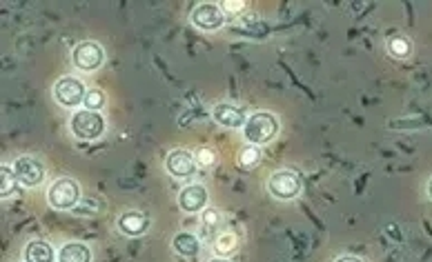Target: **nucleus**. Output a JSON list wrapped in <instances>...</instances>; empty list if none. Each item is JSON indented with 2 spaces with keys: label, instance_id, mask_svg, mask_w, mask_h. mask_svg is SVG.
<instances>
[{
  "label": "nucleus",
  "instance_id": "obj_6",
  "mask_svg": "<svg viewBox=\"0 0 432 262\" xmlns=\"http://www.w3.org/2000/svg\"><path fill=\"white\" fill-rule=\"evenodd\" d=\"M71 62L80 71H96L103 67L105 62V49L94 40H83L71 49Z\"/></svg>",
  "mask_w": 432,
  "mask_h": 262
},
{
  "label": "nucleus",
  "instance_id": "obj_3",
  "mask_svg": "<svg viewBox=\"0 0 432 262\" xmlns=\"http://www.w3.org/2000/svg\"><path fill=\"white\" fill-rule=\"evenodd\" d=\"M69 131L78 140H98L105 133V118L101 116V112L78 109L69 118Z\"/></svg>",
  "mask_w": 432,
  "mask_h": 262
},
{
  "label": "nucleus",
  "instance_id": "obj_5",
  "mask_svg": "<svg viewBox=\"0 0 432 262\" xmlns=\"http://www.w3.org/2000/svg\"><path fill=\"white\" fill-rule=\"evenodd\" d=\"M267 192L276 200H294L301 194V176L292 169H278L267 178Z\"/></svg>",
  "mask_w": 432,
  "mask_h": 262
},
{
  "label": "nucleus",
  "instance_id": "obj_10",
  "mask_svg": "<svg viewBox=\"0 0 432 262\" xmlns=\"http://www.w3.org/2000/svg\"><path fill=\"white\" fill-rule=\"evenodd\" d=\"M210 194L203 185H187L178 192V207L185 213H199L208 209Z\"/></svg>",
  "mask_w": 432,
  "mask_h": 262
},
{
  "label": "nucleus",
  "instance_id": "obj_16",
  "mask_svg": "<svg viewBox=\"0 0 432 262\" xmlns=\"http://www.w3.org/2000/svg\"><path fill=\"white\" fill-rule=\"evenodd\" d=\"M237 249H239V236L234 231H221L219 236L214 238V251H216V256L228 258Z\"/></svg>",
  "mask_w": 432,
  "mask_h": 262
},
{
  "label": "nucleus",
  "instance_id": "obj_14",
  "mask_svg": "<svg viewBox=\"0 0 432 262\" xmlns=\"http://www.w3.org/2000/svg\"><path fill=\"white\" fill-rule=\"evenodd\" d=\"M172 247H174L176 254L183 256V258H196L201 254V240L190 231L176 233L174 240H172Z\"/></svg>",
  "mask_w": 432,
  "mask_h": 262
},
{
  "label": "nucleus",
  "instance_id": "obj_20",
  "mask_svg": "<svg viewBox=\"0 0 432 262\" xmlns=\"http://www.w3.org/2000/svg\"><path fill=\"white\" fill-rule=\"evenodd\" d=\"M107 103V98L103 94V89H89L87 96H85V103H83V109L89 112H101Z\"/></svg>",
  "mask_w": 432,
  "mask_h": 262
},
{
  "label": "nucleus",
  "instance_id": "obj_7",
  "mask_svg": "<svg viewBox=\"0 0 432 262\" xmlns=\"http://www.w3.org/2000/svg\"><path fill=\"white\" fill-rule=\"evenodd\" d=\"M190 23L199 31H219L225 27V12L216 3H201L192 9Z\"/></svg>",
  "mask_w": 432,
  "mask_h": 262
},
{
  "label": "nucleus",
  "instance_id": "obj_19",
  "mask_svg": "<svg viewBox=\"0 0 432 262\" xmlns=\"http://www.w3.org/2000/svg\"><path fill=\"white\" fill-rule=\"evenodd\" d=\"M261 162V147H254V144H248L243 147L239 153V165L243 169H254Z\"/></svg>",
  "mask_w": 432,
  "mask_h": 262
},
{
  "label": "nucleus",
  "instance_id": "obj_18",
  "mask_svg": "<svg viewBox=\"0 0 432 262\" xmlns=\"http://www.w3.org/2000/svg\"><path fill=\"white\" fill-rule=\"evenodd\" d=\"M388 51H390V56L403 60L412 53V42L406 38V36H392L388 40Z\"/></svg>",
  "mask_w": 432,
  "mask_h": 262
},
{
  "label": "nucleus",
  "instance_id": "obj_13",
  "mask_svg": "<svg viewBox=\"0 0 432 262\" xmlns=\"http://www.w3.org/2000/svg\"><path fill=\"white\" fill-rule=\"evenodd\" d=\"M58 254L53 251V247L45 240H32L25 245V262H56Z\"/></svg>",
  "mask_w": 432,
  "mask_h": 262
},
{
  "label": "nucleus",
  "instance_id": "obj_24",
  "mask_svg": "<svg viewBox=\"0 0 432 262\" xmlns=\"http://www.w3.org/2000/svg\"><path fill=\"white\" fill-rule=\"evenodd\" d=\"M335 262H363L359 256H339Z\"/></svg>",
  "mask_w": 432,
  "mask_h": 262
},
{
  "label": "nucleus",
  "instance_id": "obj_2",
  "mask_svg": "<svg viewBox=\"0 0 432 262\" xmlns=\"http://www.w3.org/2000/svg\"><path fill=\"white\" fill-rule=\"evenodd\" d=\"M80 198H83V194H80V185L74 178H58V180H53L47 189V202L51 209H58V211L76 209Z\"/></svg>",
  "mask_w": 432,
  "mask_h": 262
},
{
  "label": "nucleus",
  "instance_id": "obj_21",
  "mask_svg": "<svg viewBox=\"0 0 432 262\" xmlns=\"http://www.w3.org/2000/svg\"><path fill=\"white\" fill-rule=\"evenodd\" d=\"M194 160H196V167L199 169H210L214 162H216V153L208 147H201L199 151L194 153Z\"/></svg>",
  "mask_w": 432,
  "mask_h": 262
},
{
  "label": "nucleus",
  "instance_id": "obj_1",
  "mask_svg": "<svg viewBox=\"0 0 432 262\" xmlns=\"http://www.w3.org/2000/svg\"><path fill=\"white\" fill-rule=\"evenodd\" d=\"M241 131H243V138L248 140V144L265 147V144L272 142L278 135V131H281V122L269 112H254L252 116H248V120Z\"/></svg>",
  "mask_w": 432,
  "mask_h": 262
},
{
  "label": "nucleus",
  "instance_id": "obj_26",
  "mask_svg": "<svg viewBox=\"0 0 432 262\" xmlns=\"http://www.w3.org/2000/svg\"><path fill=\"white\" fill-rule=\"evenodd\" d=\"M428 198H430V200H432V178L428 180Z\"/></svg>",
  "mask_w": 432,
  "mask_h": 262
},
{
  "label": "nucleus",
  "instance_id": "obj_4",
  "mask_svg": "<svg viewBox=\"0 0 432 262\" xmlns=\"http://www.w3.org/2000/svg\"><path fill=\"white\" fill-rule=\"evenodd\" d=\"M51 94H53V101H56L60 107L78 112V107H83V103H85L87 89H85V83L80 78L62 76V78L56 80V85H53Z\"/></svg>",
  "mask_w": 432,
  "mask_h": 262
},
{
  "label": "nucleus",
  "instance_id": "obj_22",
  "mask_svg": "<svg viewBox=\"0 0 432 262\" xmlns=\"http://www.w3.org/2000/svg\"><path fill=\"white\" fill-rule=\"evenodd\" d=\"M221 224V213L216 209H205L203 211V227L205 229H214Z\"/></svg>",
  "mask_w": 432,
  "mask_h": 262
},
{
  "label": "nucleus",
  "instance_id": "obj_11",
  "mask_svg": "<svg viewBox=\"0 0 432 262\" xmlns=\"http://www.w3.org/2000/svg\"><path fill=\"white\" fill-rule=\"evenodd\" d=\"M212 118L216 125H221L225 129H243L248 116L243 114L241 107L232 105V103H219L212 109Z\"/></svg>",
  "mask_w": 432,
  "mask_h": 262
},
{
  "label": "nucleus",
  "instance_id": "obj_9",
  "mask_svg": "<svg viewBox=\"0 0 432 262\" xmlns=\"http://www.w3.org/2000/svg\"><path fill=\"white\" fill-rule=\"evenodd\" d=\"M165 169L167 174L176 178V180H185V178H192L194 171L199 169L196 167V160H194V153L187 151V149H174L167 153L165 158Z\"/></svg>",
  "mask_w": 432,
  "mask_h": 262
},
{
  "label": "nucleus",
  "instance_id": "obj_27",
  "mask_svg": "<svg viewBox=\"0 0 432 262\" xmlns=\"http://www.w3.org/2000/svg\"><path fill=\"white\" fill-rule=\"evenodd\" d=\"M23 262H25V260H23Z\"/></svg>",
  "mask_w": 432,
  "mask_h": 262
},
{
  "label": "nucleus",
  "instance_id": "obj_15",
  "mask_svg": "<svg viewBox=\"0 0 432 262\" xmlns=\"http://www.w3.org/2000/svg\"><path fill=\"white\" fill-rule=\"evenodd\" d=\"M56 262H92V249L85 242H65L58 251Z\"/></svg>",
  "mask_w": 432,
  "mask_h": 262
},
{
  "label": "nucleus",
  "instance_id": "obj_17",
  "mask_svg": "<svg viewBox=\"0 0 432 262\" xmlns=\"http://www.w3.org/2000/svg\"><path fill=\"white\" fill-rule=\"evenodd\" d=\"M18 185H21V183H18L14 167L0 165V198H3V200H7V198L16 192Z\"/></svg>",
  "mask_w": 432,
  "mask_h": 262
},
{
  "label": "nucleus",
  "instance_id": "obj_23",
  "mask_svg": "<svg viewBox=\"0 0 432 262\" xmlns=\"http://www.w3.org/2000/svg\"><path fill=\"white\" fill-rule=\"evenodd\" d=\"M223 7V12L228 14V12H241L243 7H245V3H237V0H225V3H221Z\"/></svg>",
  "mask_w": 432,
  "mask_h": 262
},
{
  "label": "nucleus",
  "instance_id": "obj_12",
  "mask_svg": "<svg viewBox=\"0 0 432 262\" xmlns=\"http://www.w3.org/2000/svg\"><path fill=\"white\" fill-rule=\"evenodd\" d=\"M116 227H119V231L125 233V236L136 238V236H143V233L149 229V218L139 209H130V211H123L119 215Z\"/></svg>",
  "mask_w": 432,
  "mask_h": 262
},
{
  "label": "nucleus",
  "instance_id": "obj_25",
  "mask_svg": "<svg viewBox=\"0 0 432 262\" xmlns=\"http://www.w3.org/2000/svg\"><path fill=\"white\" fill-rule=\"evenodd\" d=\"M208 262H230L228 258H223V256H216V258H212V260H208Z\"/></svg>",
  "mask_w": 432,
  "mask_h": 262
},
{
  "label": "nucleus",
  "instance_id": "obj_8",
  "mask_svg": "<svg viewBox=\"0 0 432 262\" xmlns=\"http://www.w3.org/2000/svg\"><path fill=\"white\" fill-rule=\"evenodd\" d=\"M14 171H16V178L18 183H21L23 187L27 189H34L38 187L45 176H47V169H45L43 160H38L36 156H21L14 160Z\"/></svg>",
  "mask_w": 432,
  "mask_h": 262
}]
</instances>
